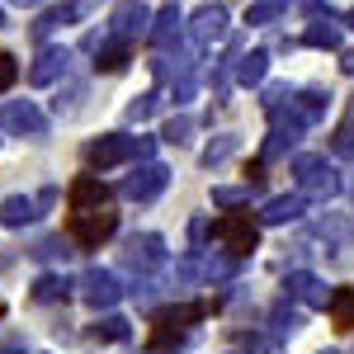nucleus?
<instances>
[{
  "label": "nucleus",
  "mask_w": 354,
  "mask_h": 354,
  "mask_svg": "<svg viewBox=\"0 0 354 354\" xmlns=\"http://www.w3.org/2000/svg\"><path fill=\"white\" fill-rule=\"evenodd\" d=\"M175 24H180V19H175V10H165V15H161V28H156V43H165V38L175 33Z\"/></svg>",
  "instance_id": "2eb2a0df"
},
{
  "label": "nucleus",
  "mask_w": 354,
  "mask_h": 354,
  "mask_svg": "<svg viewBox=\"0 0 354 354\" xmlns=\"http://www.w3.org/2000/svg\"><path fill=\"white\" fill-rule=\"evenodd\" d=\"M0 28H5V15H0Z\"/></svg>",
  "instance_id": "f3484780"
},
{
  "label": "nucleus",
  "mask_w": 354,
  "mask_h": 354,
  "mask_svg": "<svg viewBox=\"0 0 354 354\" xmlns=\"http://www.w3.org/2000/svg\"><path fill=\"white\" fill-rule=\"evenodd\" d=\"M71 241L85 245V250H95L100 241H109L113 227H118V218H113L109 208H81V213H71Z\"/></svg>",
  "instance_id": "f03ea898"
},
{
  "label": "nucleus",
  "mask_w": 354,
  "mask_h": 354,
  "mask_svg": "<svg viewBox=\"0 0 354 354\" xmlns=\"http://www.w3.org/2000/svg\"><path fill=\"white\" fill-rule=\"evenodd\" d=\"M33 218V203L28 198H5V208H0V222L5 227H19V222Z\"/></svg>",
  "instance_id": "9b49d317"
},
{
  "label": "nucleus",
  "mask_w": 354,
  "mask_h": 354,
  "mask_svg": "<svg viewBox=\"0 0 354 354\" xmlns=\"http://www.w3.org/2000/svg\"><path fill=\"white\" fill-rule=\"evenodd\" d=\"M147 28V5L142 0H123L118 10H113V33L118 38H137Z\"/></svg>",
  "instance_id": "20e7f679"
},
{
  "label": "nucleus",
  "mask_w": 354,
  "mask_h": 354,
  "mask_svg": "<svg viewBox=\"0 0 354 354\" xmlns=\"http://www.w3.org/2000/svg\"><path fill=\"white\" fill-rule=\"evenodd\" d=\"M15 81H19V62H15L10 53H0V95H5Z\"/></svg>",
  "instance_id": "ddd939ff"
},
{
  "label": "nucleus",
  "mask_w": 354,
  "mask_h": 354,
  "mask_svg": "<svg viewBox=\"0 0 354 354\" xmlns=\"http://www.w3.org/2000/svg\"><path fill=\"white\" fill-rule=\"evenodd\" d=\"M95 66H100V71H123V66H128V48H109V43H104Z\"/></svg>",
  "instance_id": "f8f14e48"
},
{
  "label": "nucleus",
  "mask_w": 354,
  "mask_h": 354,
  "mask_svg": "<svg viewBox=\"0 0 354 354\" xmlns=\"http://www.w3.org/2000/svg\"><path fill=\"white\" fill-rule=\"evenodd\" d=\"M208 312H213L208 302H189V307H170V312H161V317L151 322L156 330H151V340H147V345H151V350H165L170 340H180V335H185L189 322H203Z\"/></svg>",
  "instance_id": "f257e3e1"
},
{
  "label": "nucleus",
  "mask_w": 354,
  "mask_h": 354,
  "mask_svg": "<svg viewBox=\"0 0 354 354\" xmlns=\"http://www.w3.org/2000/svg\"><path fill=\"white\" fill-rule=\"evenodd\" d=\"M213 236H218L232 255H245V250L255 245V227H250V218L232 213V218H218V222H213Z\"/></svg>",
  "instance_id": "7ed1b4c3"
},
{
  "label": "nucleus",
  "mask_w": 354,
  "mask_h": 354,
  "mask_svg": "<svg viewBox=\"0 0 354 354\" xmlns=\"http://www.w3.org/2000/svg\"><path fill=\"white\" fill-rule=\"evenodd\" d=\"M0 123H5L10 133H28V137L43 133V113L33 109V104H10V109L0 113Z\"/></svg>",
  "instance_id": "423d86ee"
},
{
  "label": "nucleus",
  "mask_w": 354,
  "mask_h": 354,
  "mask_svg": "<svg viewBox=\"0 0 354 354\" xmlns=\"http://www.w3.org/2000/svg\"><path fill=\"white\" fill-rule=\"evenodd\" d=\"M128 151H133V142H128V137H104V142H95V147H90V161H95V165H113V161H123Z\"/></svg>",
  "instance_id": "0eeeda50"
},
{
  "label": "nucleus",
  "mask_w": 354,
  "mask_h": 354,
  "mask_svg": "<svg viewBox=\"0 0 354 354\" xmlns=\"http://www.w3.org/2000/svg\"><path fill=\"white\" fill-rule=\"evenodd\" d=\"M15 5H19V10H24V5H38V0H15Z\"/></svg>",
  "instance_id": "dca6fc26"
},
{
  "label": "nucleus",
  "mask_w": 354,
  "mask_h": 354,
  "mask_svg": "<svg viewBox=\"0 0 354 354\" xmlns=\"http://www.w3.org/2000/svg\"><path fill=\"white\" fill-rule=\"evenodd\" d=\"M66 19H71V10H53V15H43V19L33 24V38H43V33H53V28H57V24H66Z\"/></svg>",
  "instance_id": "4468645a"
},
{
  "label": "nucleus",
  "mask_w": 354,
  "mask_h": 354,
  "mask_svg": "<svg viewBox=\"0 0 354 354\" xmlns=\"http://www.w3.org/2000/svg\"><path fill=\"white\" fill-rule=\"evenodd\" d=\"M104 198H109V189L100 185V175H81V180L71 185V213H81V208H104Z\"/></svg>",
  "instance_id": "39448f33"
},
{
  "label": "nucleus",
  "mask_w": 354,
  "mask_h": 354,
  "mask_svg": "<svg viewBox=\"0 0 354 354\" xmlns=\"http://www.w3.org/2000/svg\"><path fill=\"white\" fill-rule=\"evenodd\" d=\"M222 19H227V15H222L218 5H208V10H198V19H194V33H198V38H218V33H222Z\"/></svg>",
  "instance_id": "9d476101"
},
{
  "label": "nucleus",
  "mask_w": 354,
  "mask_h": 354,
  "mask_svg": "<svg viewBox=\"0 0 354 354\" xmlns=\"http://www.w3.org/2000/svg\"><path fill=\"white\" fill-rule=\"evenodd\" d=\"M62 66H66V53H62V48H48V53L38 57V66L28 71V81H33V85H48Z\"/></svg>",
  "instance_id": "6e6552de"
},
{
  "label": "nucleus",
  "mask_w": 354,
  "mask_h": 354,
  "mask_svg": "<svg viewBox=\"0 0 354 354\" xmlns=\"http://www.w3.org/2000/svg\"><path fill=\"white\" fill-rule=\"evenodd\" d=\"M330 322L340 330H354V288H340V293L330 298Z\"/></svg>",
  "instance_id": "1a4fd4ad"
}]
</instances>
